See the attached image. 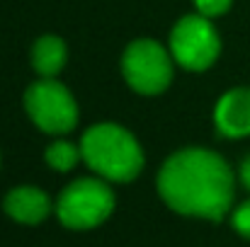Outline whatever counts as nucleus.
Returning a JSON list of instances; mask_svg holds the SVG:
<instances>
[{"instance_id":"obj_13","label":"nucleus","mask_w":250,"mask_h":247,"mask_svg":"<svg viewBox=\"0 0 250 247\" xmlns=\"http://www.w3.org/2000/svg\"><path fill=\"white\" fill-rule=\"evenodd\" d=\"M241 182L246 184V189L250 191V155L243 160V165H241Z\"/></svg>"},{"instance_id":"obj_6","label":"nucleus","mask_w":250,"mask_h":247,"mask_svg":"<svg viewBox=\"0 0 250 247\" xmlns=\"http://www.w3.org/2000/svg\"><path fill=\"white\" fill-rule=\"evenodd\" d=\"M122 71L126 82L141 95H158L172 80V61L153 39H139L129 44L122 58Z\"/></svg>"},{"instance_id":"obj_11","label":"nucleus","mask_w":250,"mask_h":247,"mask_svg":"<svg viewBox=\"0 0 250 247\" xmlns=\"http://www.w3.org/2000/svg\"><path fill=\"white\" fill-rule=\"evenodd\" d=\"M194 5H197L199 15H204V17H219V15H224L231 7V0H194Z\"/></svg>"},{"instance_id":"obj_3","label":"nucleus","mask_w":250,"mask_h":247,"mask_svg":"<svg viewBox=\"0 0 250 247\" xmlns=\"http://www.w3.org/2000/svg\"><path fill=\"white\" fill-rule=\"evenodd\" d=\"M114 209V194L102 179H76L68 184L59 201H56V213L59 221L66 228L73 230H87L100 226Z\"/></svg>"},{"instance_id":"obj_8","label":"nucleus","mask_w":250,"mask_h":247,"mask_svg":"<svg viewBox=\"0 0 250 247\" xmlns=\"http://www.w3.org/2000/svg\"><path fill=\"white\" fill-rule=\"evenodd\" d=\"M5 211L7 216H12L17 223H39L49 216L51 211V201L49 196L37 189V187H15L7 196H5Z\"/></svg>"},{"instance_id":"obj_10","label":"nucleus","mask_w":250,"mask_h":247,"mask_svg":"<svg viewBox=\"0 0 250 247\" xmlns=\"http://www.w3.org/2000/svg\"><path fill=\"white\" fill-rule=\"evenodd\" d=\"M81 158H83L81 148H76V146L68 143V141H56V143H51V146L46 148V163L51 165L54 170H59V172L73 170Z\"/></svg>"},{"instance_id":"obj_9","label":"nucleus","mask_w":250,"mask_h":247,"mask_svg":"<svg viewBox=\"0 0 250 247\" xmlns=\"http://www.w3.org/2000/svg\"><path fill=\"white\" fill-rule=\"evenodd\" d=\"M66 63V44L54 37V34H44L37 39L34 49H32V66L42 78H54Z\"/></svg>"},{"instance_id":"obj_1","label":"nucleus","mask_w":250,"mask_h":247,"mask_svg":"<svg viewBox=\"0 0 250 247\" xmlns=\"http://www.w3.org/2000/svg\"><path fill=\"white\" fill-rule=\"evenodd\" d=\"M158 191L177 213L219 221L233 201V172L214 151L185 148L161 167Z\"/></svg>"},{"instance_id":"obj_7","label":"nucleus","mask_w":250,"mask_h":247,"mask_svg":"<svg viewBox=\"0 0 250 247\" xmlns=\"http://www.w3.org/2000/svg\"><path fill=\"white\" fill-rule=\"evenodd\" d=\"M216 129L229 138L250 136V87L229 90L214 112Z\"/></svg>"},{"instance_id":"obj_2","label":"nucleus","mask_w":250,"mask_h":247,"mask_svg":"<svg viewBox=\"0 0 250 247\" xmlns=\"http://www.w3.org/2000/svg\"><path fill=\"white\" fill-rule=\"evenodd\" d=\"M81 153L100 177L112 182H129L144 167L141 146L117 124H97L87 129L81 141Z\"/></svg>"},{"instance_id":"obj_12","label":"nucleus","mask_w":250,"mask_h":247,"mask_svg":"<svg viewBox=\"0 0 250 247\" xmlns=\"http://www.w3.org/2000/svg\"><path fill=\"white\" fill-rule=\"evenodd\" d=\"M233 228H236L243 238L250 240V199L243 201V204L233 211Z\"/></svg>"},{"instance_id":"obj_4","label":"nucleus","mask_w":250,"mask_h":247,"mask_svg":"<svg viewBox=\"0 0 250 247\" xmlns=\"http://www.w3.org/2000/svg\"><path fill=\"white\" fill-rule=\"evenodd\" d=\"M24 107L32 121L46 133H68L78 121V107L68 87L54 78H42L29 85L24 95Z\"/></svg>"},{"instance_id":"obj_5","label":"nucleus","mask_w":250,"mask_h":247,"mask_svg":"<svg viewBox=\"0 0 250 247\" xmlns=\"http://www.w3.org/2000/svg\"><path fill=\"white\" fill-rule=\"evenodd\" d=\"M219 49V34L204 15L182 17L170 34L172 58L187 71H207L216 61Z\"/></svg>"}]
</instances>
